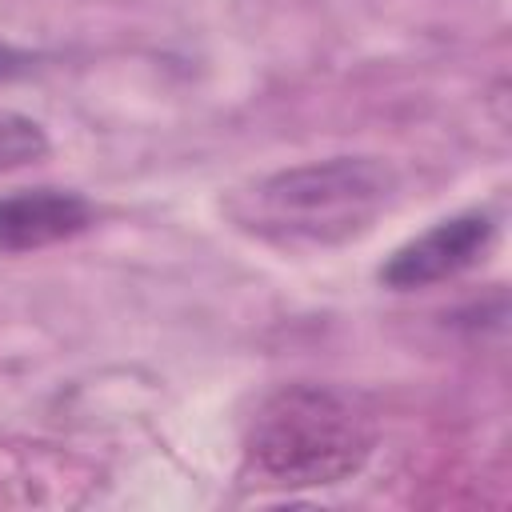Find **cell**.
I'll return each instance as SVG.
<instances>
[{"label":"cell","mask_w":512,"mask_h":512,"mask_svg":"<svg viewBox=\"0 0 512 512\" xmlns=\"http://www.w3.org/2000/svg\"><path fill=\"white\" fill-rule=\"evenodd\" d=\"M492 240H496V220L488 212H480V208L456 212V216L432 224L428 232L412 236L408 244H400L384 260L380 284L392 292H416V288L456 280L460 272H468L472 264L484 260Z\"/></svg>","instance_id":"cell-3"},{"label":"cell","mask_w":512,"mask_h":512,"mask_svg":"<svg viewBox=\"0 0 512 512\" xmlns=\"http://www.w3.org/2000/svg\"><path fill=\"white\" fill-rule=\"evenodd\" d=\"M396 184L380 156H328L236 188L228 216L248 236L280 248H328L364 236L396 200Z\"/></svg>","instance_id":"cell-1"},{"label":"cell","mask_w":512,"mask_h":512,"mask_svg":"<svg viewBox=\"0 0 512 512\" xmlns=\"http://www.w3.org/2000/svg\"><path fill=\"white\" fill-rule=\"evenodd\" d=\"M92 204L72 188H24L0 196V252H36L80 236Z\"/></svg>","instance_id":"cell-4"},{"label":"cell","mask_w":512,"mask_h":512,"mask_svg":"<svg viewBox=\"0 0 512 512\" xmlns=\"http://www.w3.org/2000/svg\"><path fill=\"white\" fill-rule=\"evenodd\" d=\"M44 156H48V132L32 116L16 108H0V172L28 168Z\"/></svg>","instance_id":"cell-5"},{"label":"cell","mask_w":512,"mask_h":512,"mask_svg":"<svg viewBox=\"0 0 512 512\" xmlns=\"http://www.w3.org/2000/svg\"><path fill=\"white\" fill-rule=\"evenodd\" d=\"M376 448L372 408L336 384L268 392L244 432V460L272 488H328L352 480Z\"/></svg>","instance_id":"cell-2"},{"label":"cell","mask_w":512,"mask_h":512,"mask_svg":"<svg viewBox=\"0 0 512 512\" xmlns=\"http://www.w3.org/2000/svg\"><path fill=\"white\" fill-rule=\"evenodd\" d=\"M32 64V56L28 52H16V48H0V76H16V72H24Z\"/></svg>","instance_id":"cell-6"}]
</instances>
